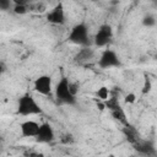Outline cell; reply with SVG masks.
Listing matches in <instances>:
<instances>
[{
	"mask_svg": "<svg viewBox=\"0 0 157 157\" xmlns=\"http://www.w3.org/2000/svg\"><path fill=\"white\" fill-rule=\"evenodd\" d=\"M55 94L59 102L65 104H74L75 103V96H72L69 91V81L67 78H61V81L56 85Z\"/></svg>",
	"mask_w": 157,
	"mask_h": 157,
	"instance_id": "7a4b0ae2",
	"label": "cell"
},
{
	"mask_svg": "<svg viewBox=\"0 0 157 157\" xmlns=\"http://www.w3.org/2000/svg\"><path fill=\"white\" fill-rule=\"evenodd\" d=\"M150 90H151V81H150L148 78H146L145 85H144V90H142V92H144V93H146V92H150Z\"/></svg>",
	"mask_w": 157,
	"mask_h": 157,
	"instance_id": "ac0fdd59",
	"label": "cell"
},
{
	"mask_svg": "<svg viewBox=\"0 0 157 157\" xmlns=\"http://www.w3.org/2000/svg\"><path fill=\"white\" fill-rule=\"evenodd\" d=\"M104 105L108 107V108L112 109V110H115V109H119V108H120L119 102H118V99H117L115 97H113V98H108V101L105 102Z\"/></svg>",
	"mask_w": 157,
	"mask_h": 157,
	"instance_id": "5bb4252c",
	"label": "cell"
},
{
	"mask_svg": "<svg viewBox=\"0 0 157 157\" xmlns=\"http://www.w3.org/2000/svg\"><path fill=\"white\" fill-rule=\"evenodd\" d=\"M48 21L54 23V25H61L65 22V13H64V9H63V5L59 4L58 6H55L47 16Z\"/></svg>",
	"mask_w": 157,
	"mask_h": 157,
	"instance_id": "ba28073f",
	"label": "cell"
},
{
	"mask_svg": "<svg viewBox=\"0 0 157 157\" xmlns=\"http://www.w3.org/2000/svg\"><path fill=\"white\" fill-rule=\"evenodd\" d=\"M98 64H99L101 67H104V69L113 67V66H118L119 65V59H118L117 54L113 50H105L102 54Z\"/></svg>",
	"mask_w": 157,
	"mask_h": 157,
	"instance_id": "8992f818",
	"label": "cell"
},
{
	"mask_svg": "<svg viewBox=\"0 0 157 157\" xmlns=\"http://www.w3.org/2000/svg\"><path fill=\"white\" fill-rule=\"evenodd\" d=\"M40 108L37 104L36 99L28 94L23 96L18 101V107H17V113L21 115H32V114H38L40 113Z\"/></svg>",
	"mask_w": 157,
	"mask_h": 157,
	"instance_id": "6da1fadb",
	"label": "cell"
},
{
	"mask_svg": "<svg viewBox=\"0 0 157 157\" xmlns=\"http://www.w3.org/2000/svg\"><path fill=\"white\" fill-rule=\"evenodd\" d=\"M69 39L75 43V44H80V45H87L88 44V29L83 23L76 25L69 36Z\"/></svg>",
	"mask_w": 157,
	"mask_h": 157,
	"instance_id": "3957f363",
	"label": "cell"
},
{
	"mask_svg": "<svg viewBox=\"0 0 157 157\" xmlns=\"http://www.w3.org/2000/svg\"><path fill=\"white\" fill-rule=\"evenodd\" d=\"M33 87H34V91L38 92L39 94L48 96L52 92V78L47 75H42L38 78H36Z\"/></svg>",
	"mask_w": 157,
	"mask_h": 157,
	"instance_id": "5b68a950",
	"label": "cell"
},
{
	"mask_svg": "<svg viewBox=\"0 0 157 157\" xmlns=\"http://www.w3.org/2000/svg\"><path fill=\"white\" fill-rule=\"evenodd\" d=\"M5 70H6V66H5V64H4L2 61H0V75H1V74H2Z\"/></svg>",
	"mask_w": 157,
	"mask_h": 157,
	"instance_id": "d6986e66",
	"label": "cell"
},
{
	"mask_svg": "<svg viewBox=\"0 0 157 157\" xmlns=\"http://www.w3.org/2000/svg\"><path fill=\"white\" fill-rule=\"evenodd\" d=\"M125 101H126V103H134L136 101V96L134 93H128L125 96Z\"/></svg>",
	"mask_w": 157,
	"mask_h": 157,
	"instance_id": "e0dca14e",
	"label": "cell"
},
{
	"mask_svg": "<svg viewBox=\"0 0 157 157\" xmlns=\"http://www.w3.org/2000/svg\"><path fill=\"white\" fill-rule=\"evenodd\" d=\"M69 91H70V93L72 96L76 97V94L78 92V83H76V82H69Z\"/></svg>",
	"mask_w": 157,
	"mask_h": 157,
	"instance_id": "2e32d148",
	"label": "cell"
},
{
	"mask_svg": "<svg viewBox=\"0 0 157 157\" xmlns=\"http://www.w3.org/2000/svg\"><path fill=\"white\" fill-rule=\"evenodd\" d=\"M142 25L145 26V27H153L155 25H156V18H155V16L153 15H146V16H144V18H142Z\"/></svg>",
	"mask_w": 157,
	"mask_h": 157,
	"instance_id": "8fae6325",
	"label": "cell"
},
{
	"mask_svg": "<svg viewBox=\"0 0 157 157\" xmlns=\"http://www.w3.org/2000/svg\"><path fill=\"white\" fill-rule=\"evenodd\" d=\"M93 58V50L91 48H83L78 52V54L76 55V60L82 63V61H88L90 59Z\"/></svg>",
	"mask_w": 157,
	"mask_h": 157,
	"instance_id": "30bf717a",
	"label": "cell"
},
{
	"mask_svg": "<svg viewBox=\"0 0 157 157\" xmlns=\"http://www.w3.org/2000/svg\"><path fill=\"white\" fill-rule=\"evenodd\" d=\"M36 137L39 142H50L54 139V130L48 123L40 124L39 129H38V134Z\"/></svg>",
	"mask_w": 157,
	"mask_h": 157,
	"instance_id": "52a82bcc",
	"label": "cell"
},
{
	"mask_svg": "<svg viewBox=\"0 0 157 157\" xmlns=\"http://www.w3.org/2000/svg\"><path fill=\"white\" fill-rule=\"evenodd\" d=\"M113 36L112 32V27L109 25H102L98 29V32L94 36V44L97 47H104L108 44V42L110 40Z\"/></svg>",
	"mask_w": 157,
	"mask_h": 157,
	"instance_id": "277c9868",
	"label": "cell"
},
{
	"mask_svg": "<svg viewBox=\"0 0 157 157\" xmlns=\"http://www.w3.org/2000/svg\"><path fill=\"white\" fill-rule=\"evenodd\" d=\"M12 10H13V12L17 13V15H25V13L27 12V5L15 2V5L12 6Z\"/></svg>",
	"mask_w": 157,
	"mask_h": 157,
	"instance_id": "7c38bea8",
	"label": "cell"
},
{
	"mask_svg": "<svg viewBox=\"0 0 157 157\" xmlns=\"http://www.w3.org/2000/svg\"><path fill=\"white\" fill-rule=\"evenodd\" d=\"M13 0H0V10L1 11H7L9 9H11Z\"/></svg>",
	"mask_w": 157,
	"mask_h": 157,
	"instance_id": "9a60e30c",
	"label": "cell"
},
{
	"mask_svg": "<svg viewBox=\"0 0 157 157\" xmlns=\"http://www.w3.org/2000/svg\"><path fill=\"white\" fill-rule=\"evenodd\" d=\"M97 97H98L99 99H102V101H107L108 97H109V90H108L105 86L98 88V91H97Z\"/></svg>",
	"mask_w": 157,
	"mask_h": 157,
	"instance_id": "4fadbf2b",
	"label": "cell"
},
{
	"mask_svg": "<svg viewBox=\"0 0 157 157\" xmlns=\"http://www.w3.org/2000/svg\"><path fill=\"white\" fill-rule=\"evenodd\" d=\"M39 124L33 120H26L21 124V132L26 137H36L38 134Z\"/></svg>",
	"mask_w": 157,
	"mask_h": 157,
	"instance_id": "9c48e42d",
	"label": "cell"
}]
</instances>
